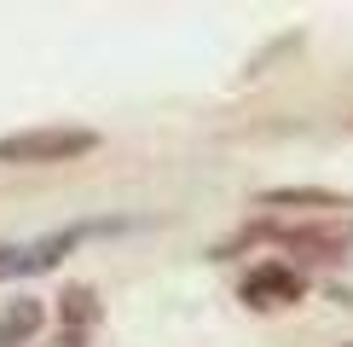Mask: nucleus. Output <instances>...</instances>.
I'll return each mask as SVG.
<instances>
[{
	"mask_svg": "<svg viewBox=\"0 0 353 347\" xmlns=\"http://www.w3.org/2000/svg\"><path fill=\"white\" fill-rule=\"evenodd\" d=\"M99 318H105L99 289L93 284H64V295H58V347H87Z\"/></svg>",
	"mask_w": 353,
	"mask_h": 347,
	"instance_id": "nucleus-4",
	"label": "nucleus"
},
{
	"mask_svg": "<svg viewBox=\"0 0 353 347\" xmlns=\"http://www.w3.org/2000/svg\"><path fill=\"white\" fill-rule=\"evenodd\" d=\"M267 209H342L336 191H319V185H278V191H261Z\"/></svg>",
	"mask_w": 353,
	"mask_h": 347,
	"instance_id": "nucleus-6",
	"label": "nucleus"
},
{
	"mask_svg": "<svg viewBox=\"0 0 353 347\" xmlns=\"http://www.w3.org/2000/svg\"><path fill=\"white\" fill-rule=\"evenodd\" d=\"M41 324H47V301L35 295H18L0 307V347H29L41 336Z\"/></svg>",
	"mask_w": 353,
	"mask_h": 347,
	"instance_id": "nucleus-5",
	"label": "nucleus"
},
{
	"mask_svg": "<svg viewBox=\"0 0 353 347\" xmlns=\"http://www.w3.org/2000/svg\"><path fill=\"white\" fill-rule=\"evenodd\" d=\"M116 220H93V226H64V231H47V238L35 243H18V249H0V278H35V272H52L58 260L76 249L81 238H93V231H110Z\"/></svg>",
	"mask_w": 353,
	"mask_h": 347,
	"instance_id": "nucleus-2",
	"label": "nucleus"
},
{
	"mask_svg": "<svg viewBox=\"0 0 353 347\" xmlns=\"http://www.w3.org/2000/svg\"><path fill=\"white\" fill-rule=\"evenodd\" d=\"M93 151H99V134L76 122H41V127L0 134V168H52V162H81Z\"/></svg>",
	"mask_w": 353,
	"mask_h": 347,
	"instance_id": "nucleus-1",
	"label": "nucleus"
},
{
	"mask_svg": "<svg viewBox=\"0 0 353 347\" xmlns=\"http://www.w3.org/2000/svg\"><path fill=\"white\" fill-rule=\"evenodd\" d=\"M301 295H307V278L290 260H261V266H249L243 284H238V301L255 307V313H284V307H296Z\"/></svg>",
	"mask_w": 353,
	"mask_h": 347,
	"instance_id": "nucleus-3",
	"label": "nucleus"
}]
</instances>
